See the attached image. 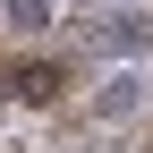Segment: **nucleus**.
Instances as JSON below:
<instances>
[{
	"label": "nucleus",
	"instance_id": "obj_2",
	"mask_svg": "<svg viewBox=\"0 0 153 153\" xmlns=\"http://www.w3.org/2000/svg\"><path fill=\"white\" fill-rule=\"evenodd\" d=\"M136 102H145V85H136V76H111L94 111H102V119H119V111H136Z\"/></svg>",
	"mask_w": 153,
	"mask_h": 153
},
{
	"label": "nucleus",
	"instance_id": "obj_3",
	"mask_svg": "<svg viewBox=\"0 0 153 153\" xmlns=\"http://www.w3.org/2000/svg\"><path fill=\"white\" fill-rule=\"evenodd\" d=\"M17 94H26V102H51V94H60V68H43V60L17 68Z\"/></svg>",
	"mask_w": 153,
	"mask_h": 153
},
{
	"label": "nucleus",
	"instance_id": "obj_1",
	"mask_svg": "<svg viewBox=\"0 0 153 153\" xmlns=\"http://www.w3.org/2000/svg\"><path fill=\"white\" fill-rule=\"evenodd\" d=\"M102 43H111V51H153V26H145V17H128V9H119V17L102 26Z\"/></svg>",
	"mask_w": 153,
	"mask_h": 153
},
{
	"label": "nucleus",
	"instance_id": "obj_4",
	"mask_svg": "<svg viewBox=\"0 0 153 153\" xmlns=\"http://www.w3.org/2000/svg\"><path fill=\"white\" fill-rule=\"evenodd\" d=\"M9 26H26V34L51 26V0H9Z\"/></svg>",
	"mask_w": 153,
	"mask_h": 153
}]
</instances>
